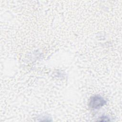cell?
<instances>
[{
	"instance_id": "obj_1",
	"label": "cell",
	"mask_w": 122,
	"mask_h": 122,
	"mask_svg": "<svg viewBox=\"0 0 122 122\" xmlns=\"http://www.w3.org/2000/svg\"><path fill=\"white\" fill-rule=\"evenodd\" d=\"M106 103L104 99L99 96L92 97L89 102V106L93 109H98Z\"/></svg>"
}]
</instances>
